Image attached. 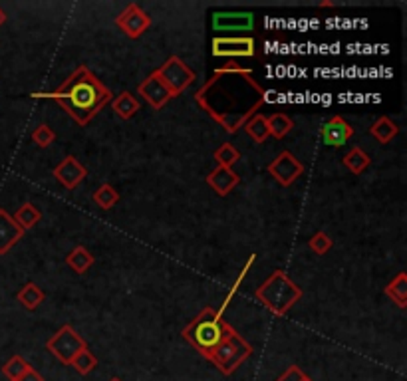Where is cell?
Returning <instances> with one entry per match:
<instances>
[{
  "mask_svg": "<svg viewBox=\"0 0 407 381\" xmlns=\"http://www.w3.org/2000/svg\"><path fill=\"white\" fill-rule=\"evenodd\" d=\"M158 74V78L165 84V88L173 93V98L181 95V93L195 84V72L185 64L179 56H169L158 70H153Z\"/></svg>",
  "mask_w": 407,
  "mask_h": 381,
  "instance_id": "8992f818",
  "label": "cell"
},
{
  "mask_svg": "<svg viewBox=\"0 0 407 381\" xmlns=\"http://www.w3.org/2000/svg\"><path fill=\"white\" fill-rule=\"evenodd\" d=\"M86 175H88L86 167H84L74 155H68L62 163H58V165L54 167V177H56V181L62 185L64 189H68V191H74V189L86 179Z\"/></svg>",
  "mask_w": 407,
  "mask_h": 381,
  "instance_id": "7c38bea8",
  "label": "cell"
},
{
  "mask_svg": "<svg viewBox=\"0 0 407 381\" xmlns=\"http://www.w3.org/2000/svg\"><path fill=\"white\" fill-rule=\"evenodd\" d=\"M86 348H88L86 340H84L70 324L62 326V328L58 329L52 338L46 342V350H48L58 361H62L64 366H70L72 359H74L82 350H86Z\"/></svg>",
  "mask_w": 407,
  "mask_h": 381,
  "instance_id": "52a82bcc",
  "label": "cell"
},
{
  "mask_svg": "<svg viewBox=\"0 0 407 381\" xmlns=\"http://www.w3.org/2000/svg\"><path fill=\"white\" fill-rule=\"evenodd\" d=\"M210 52L215 58H254L256 42L250 36H215L210 42Z\"/></svg>",
  "mask_w": 407,
  "mask_h": 381,
  "instance_id": "ba28073f",
  "label": "cell"
},
{
  "mask_svg": "<svg viewBox=\"0 0 407 381\" xmlns=\"http://www.w3.org/2000/svg\"><path fill=\"white\" fill-rule=\"evenodd\" d=\"M95 263L93 254L86 247H76L74 250H70L66 256V264L76 272V274H86Z\"/></svg>",
  "mask_w": 407,
  "mask_h": 381,
  "instance_id": "ac0fdd59",
  "label": "cell"
},
{
  "mask_svg": "<svg viewBox=\"0 0 407 381\" xmlns=\"http://www.w3.org/2000/svg\"><path fill=\"white\" fill-rule=\"evenodd\" d=\"M385 296L392 298V302H395L399 308H406L407 306V274L406 272H399L397 277L385 286Z\"/></svg>",
  "mask_w": 407,
  "mask_h": 381,
  "instance_id": "cb8c5ba5",
  "label": "cell"
},
{
  "mask_svg": "<svg viewBox=\"0 0 407 381\" xmlns=\"http://www.w3.org/2000/svg\"><path fill=\"white\" fill-rule=\"evenodd\" d=\"M238 183H240V175L233 171V169L215 167V169L207 175V185H209L210 189H213L219 197H226Z\"/></svg>",
  "mask_w": 407,
  "mask_h": 381,
  "instance_id": "9a60e30c",
  "label": "cell"
},
{
  "mask_svg": "<svg viewBox=\"0 0 407 381\" xmlns=\"http://www.w3.org/2000/svg\"><path fill=\"white\" fill-rule=\"evenodd\" d=\"M235 332V328L231 324H226L223 320V316L217 314L215 308H203L201 314L195 316V320L183 328L181 336L183 340L191 343L199 354L203 355L205 359H209L213 352L221 345V343Z\"/></svg>",
  "mask_w": 407,
  "mask_h": 381,
  "instance_id": "3957f363",
  "label": "cell"
},
{
  "mask_svg": "<svg viewBox=\"0 0 407 381\" xmlns=\"http://www.w3.org/2000/svg\"><path fill=\"white\" fill-rule=\"evenodd\" d=\"M254 296L276 318H282L294 304L302 300V288L296 282H292L284 270H275L256 288Z\"/></svg>",
  "mask_w": 407,
  "mask_h": 381,
  "instance_id": "277c9868",
  "label": "cell"
},
{
  "mask_svg": "<svg viewBox=\"0 0 407 381\" xmlns=\"http://www.w3.org/2000/svg\"><path fill=\"white\" fill-rule=\"evenodd\" d=\"M30 368H32V366L28 364L22 355H13V357H10V359L2 366V373H4V378H6V380L16 381L18 378H22Z\"/></svg>",
  "mask_w": 407,
  "mask_h": 381,
  "instance_id": "4316f807",
  "label": "cell"
},
{
  "mask_svg": "<svg viewBox=\"0 0 407 381\" xmlns=\"http://www.w3.org/2000/svg\"><path fill=\"white\" fill-rule=\"evenodd\" d=\"M22 237H24V231L16 224L13 215L0 209V254H6Z\"/></svg>",
  "mask_w": 407,
  "mask_h": 381,
  "instance_id": "2e32d148",
  "label": "cell"
},
{
  "mask_svg": "<svg viewBox=\"0 0 407 381\" xmlns=\"http://www.w3.org/2000/svg\"><path fill=\"white\" fill-rule=\"evenodd\" d=\"M254 352V348L250 345L240 334H238L237 329L224 340L215 352L209 357V361L215 366V368L219 369L223 375H233L235 371H237L247 359H249L250 355Z\"/></svg>",
  "mask_w": 407,
  "mask_h": 381,
  "instance_id": "5b68a950",
  "label": "cell"
},
{
  "mask_svg": "<svg viewBox=\"0 0 407 381\" xmlns=\"http://www.w3.org/2000/svg\"><path fill=\"white\" fill-rule=\"evenodd\" d=\"M320 6H322V8H328V6H334V2H330V0H324V2H320Z\"/></svg>",
  "mask_w": 407,
  "mask_h": 381,
  "instance_id": "d590c367",
  "label": "cell"
},
{
  "mask_svg": "<svg viewBox=\"0 0 407 381\" xmlns=\"http://www.w3.org/2000/svg\"><path fill=\"white\" fill-rule=\"evenodd\" d=\"M13 219L16 221V224L26 233V231L34 228V226L40 223L42 212H40L38 207H36L34 203H24L22 207H18V210L14 212Z\"/></svg>",
  "mask_w": 407,
  "mask_h": 381,
  "instance_id": "44dd1931",
  "label": "cell"
},
{
  "mask_svg": "<svg viewBox=\"0 0 407 381\" xmlns=\"http://www.w3.org/2000/svg\"><path fill=\"white\" fill-rule=\"evenodd\" d=\"M70 366L76 369L79 375H88V373H92L93 369L98 368V357L86 348V350H82V352L72 359Z\"/></svg>",
  "mask_w": 407,
  "mask_h": 381,
  "instance_id": "f1b7e54d",
  "label": "cell"
},
{
  "mask_svg": "<svg viewBox=\"0 0 407 381\" xmlns=\"http://www.w3.org/2000/svg\"><path fill=\"white\" fill-rule=\"evenodd\" d=\"M341 163H344V167H346V169H350L354 175H362V173L366 171V169L369 167L371 159H369V155L364 151V149H360V147H352V149L346 153V157L341 159Z\"/></svg>",
  "mask_w": 407,
  "mask_h": 381,
  "instance_id": "7402d4cb",
  "label": "cell"
},
{
  "mask_svg": "<svg viewBox=\"0 0 407 381\" xmlns=\"http://www.w3.org/2000/svg\"><path fill=\"white\" fill-rule=\"evenodd\" d=\"M16 300L22 304L26 310H36L40 304L46 300V294L42 292V288H40L36 282H26L20 288V292L16 294Z\"/></svg>",
  "mask_w": 407,
  "mask_h": 381,
  "instance_id": "ffe728a7",
  "label": "cell"
},
{
  "mask_svg": "<svg viewBox=\"0 0 407 381\" xmlns=\"http://www.w3.org/2000/svg\"><path fill=\"white\" fill-rule=\"evenodd\" d=\"M243 130H245V133L249 135L254 143H264V141L270 137L266 118H264V116H261V114H254V116H252V118H250L249 121L243 125Z\"/></svg>",
  "mask_w": 407,
  "mask_h": 381,
  "instance_id": "603a6c76",
  "label": "cell"
},
{
  "mask_svg": "<svg viewBox=\"0 0 407 381\" xmlns=\"http://www.w3.org/2000/svg\"><path fill=\"white\" fill-rule=\"evenodd\" d=\"M266 123H268V133L275 139H284L292 132V127H294L292 119L286 114H272V116L266 118Z\"/></svg>",
  "mask_w": 407,
  "mask_h": 381,
  "instance_id": "d4e9b609",
  "label": "cell"
},
{
  "mask_svg": "<svg viewBox=\"0 0 407 381\" xmlns=\"http://www.w3.org/2000/svg\"><path fill=\"white\" fill-rule=\"evenodd\" d=\"M109 104H112V109L116 111V116L121 119H132L139 111V100L132 92H121Z\"/></svg>",
  "mask_w": 407,
  "mask_h": 381,
  "instance_id": "e0dca14e",
  "label": "cell"
},
{
  "mask_svg": "<svg viewBox=\"0 0 407 381\" xmlns=\"http://www.w3.org/2000/svg\"><path fill=\"white\" fill-rule=\"evenodd\" d=\"M399 133V127H397V123L392 121V119L387 118V116H381L371 127H369V135L381 145H387L392 139H394L395 135Z\"/></svg>",
  "mask_w": 407,
  "mask_h": 381,
  "instance_id": "d6986e66",
  "label": "cell"
},
{
  "mask_svg": "<svg viewBox=\"0 0 407 381\" xmlns=\"http://www.w3.org/2000/svg\"><path fill=\"white\" fill-rule=\"evenodd\" d=\"M4 22H6V13H4V10L0 8V26H2Z\"/></svg>",
  "mask_w": 407,
  "mask_h": 381,
  "instance_id": "e575fe53",
  "label": "cell"
},
{
  "mask_svg": "<svg viewBox=\"0 0 407 381\" xmlns=\"http://www.w3.org/2000/svg\"><path fill=\"white\" fill-rule=\"evenodd\" d=\"M266 171H268V175H272L276 183H280L282 187H290L304 175V165L290 151H282L278 157L268 163Z\"/></svg>",
  "mask_w": 407,
  "mask_h": 381,
  "instance_id": "9c48e42d",
  "label": "cell"
},
{
  "mask_svg": "<svg viewBox=\"0 0 407 381\" xmlns=\"http://www.w3.org/2000/svg\"><path fill=\"white\" fill-rule=\"evenodd\" d=\"M354 135V127L340 116H334V118L326 121L320 130V137L322 141L330 147H341L350 137Z\"/></svg>",
  "mask_w": 407,
  "mask_h": 381,
  "instance_id": "5bb4252c",
  "label": "cell"
},
{
  "mask_svg": "<svg viewBox=\"0 0 407 381\" xmlns=\"http://www.w3.org/2000/svg\"><path fill=\"white\" fill-rule=\"evenodd\" d=\"M215 32H250L254 28V14L238 10V13H215L213 14Z\"/></svg>",
  "mask_w": 407,
  "mask_h": 381,
  "instance_id": "8fae6325",
  "label": "cell"
},
{
  "mask_svg": "<svg viewBox=\"0 0 407 381\" xmlns=\"http://www.w3.org/2000/svg\"><path fill=\"white\" fill-rule=\"evenodd\" d=\"M266 92L252 70L229 62L215 70L210 79L195 93L197 105L226 133H237L264 104Z\"/></svg>",
  "mask_w": 407,
  "mask_h": 381,
  "instance_id": "6da1fadb",
  "label": "cell"
},
{
  "mask_svg": "<svg viewBox=\"0 0 407 381\" xmlns=\"http://www.w3.org/2000/svg\"><path fill=\"white\" fill-rule=\"evenodd\" d=\"M137 93H139L153 109H161L169 100H173V93L165 88V84L158 78L155 72L149 74V76L137 86Z\"/></svg>",
  "mask_w": 407,
  "mask_h": 381,
  "instance_id": "4fadbf2b",
  "label": "cell"
},
{
  "mask_svg": "<svg viewBox=\"0 0 407 381\" xmlns=\"http://www.w3.org/2000/svg\"><path fill=\"white\" fill-rule=\"evenodd\" d=\"M93 203L100 207V209H104V210H107V209H112L116 203L119 201V193L112 187L109 183H104V185H100L98 189H95V193H93Z\"/></svg>",
  "mask_w": 407,
  "mask_h": 381,
  "instance_id": "484cf974",
  "label": "cell"
},
{
  "mask_svg": "<svg viewBox=\"0 0 407 381\" xmlns=\"http://www.w3.org/2000/svg\"><path fill=\"white\" fill-rule=\"evenodd\" d=\"M30 95L36 100L44 98L56 102L79 127H86L102 111V107L114 100L112 90L105 88L102 79L86 66L76 68L66 81L52 92H34Z\"/></svg>",
  "mask_w": 407,
  "mask_h": 381,
  "instance_id": "7a4b0ae2",
  "label": "cell"
},
{
  "mask_svg": "<svg viewBox=\"0 0 407 381\" xmlns=\"http://www.w3.org/2000/svg\"><path fill=\"white\" fill-rule=\"evenodd\" d=\"M54 139H56V133L52 132V127L50 125H46V123H42L38 125L34 132H32V141L42 147V149H46V147H50L54 143Z\"/></svg>",
  "mask_w": 407,
  "mask_h": 381,
  "instance_id": "1f68e13d",
  "label": "cell"
},
{
  "mask_svg": "<svg viewBox=\"0 0 407 381\" xmlns=\"http://www.w3.org/2000/svg\"><path fill=\"white\" fill-rule=\"evenodd\" d=\"M254 261H256V254H250L249 261H247V264L243 266V270H240V274H238L237 280H235V284L231 286V290H229V294H226V298H224L223 304H221V308L217 310V314H219V316H223L224 314V310L229 308V304H231V300H233V296L237 294L238 286L243 284V280H245V277L249 274V270H250V268H252V264H254Z\"/></svg>",
  "mask_w": 407,
  "mask_h": 381,
  "instance_id": "f546056e",
  "label": "cell"
},
{
  "mask_svg": "<svg viewBox=\"0 0 407 381\" xmlns=\"http://www.w3.org/2000/svg\"><path fill=\"white\" fill-rule=\"evenodd\" d=\"M302 381H312V380H310V378H308V375H304Z\"/></svg>",
  "mask_w": 407,
  "mask_h": 381,
  "instance_id": "8d00e7d4",
  "label": "cell"
},
{
  "mask_svg": "<svg viewBox=\"0 0 407 381\" xmlns=\"http://www.w3.org/2000/svg\"><path fill=\"white\" fill-rule=\"evenodd\" d=\"M16 381H44V378L40 375V373H38V371H36V369L30 368L26 371V373L22 375V378H18V380H16Z\"/></svg>",
  "mask_w": 407,
  "mask_h": 381,
  "instance_id": "836d02e7",
  "label": "cell"
},
{
  "mask_svg": "<svg viewBox=\"0 0 407 381\" xmlns=\"http://www.w3.org/2000/svg\"><path fill=\"white\" fill-rule=\"evenodd\" d=\"M304 375H306V373H304L302 369L298 368V366H290V368L275 381H302Z\"/></svg>",
  "mask_w": 407,
  "mask_h": 381,
  "instance_id": "d6a6232c",
  "label": "cell"
},
{
  "mask_svg": "<svg viewBox=\"0 0 407 381\" xmlns=\"http://www.w3.org/2000/svg\"><path fill=\"white\" fill-rule=\"evenodd\" d=\"M116 24L121 28V32H125L128 38H139L147 28L151 26V18L145 13L141 6L137 4H128L116 18Z\"/></svg>",
  "mask_w": 407,
  "mask_h": 381,
  "instance_id": "30bf717a",
  "label": "cell"
},
{
  "mask_svg": "<svg viewBox=\"0 0 407 381\" xmlns=\"http://www.w3.org/2000/svg\"><path fill=\"white\" fill-rule=\"evenodd\" d=\"M240 159L238 149L233 143H223L217 151H215V161L219 163L217 167H224V169H233V165Z\"/></svg>",
  "mask_w": 407,
  "mask_h": 381,
  "instance_id": "83f0119b",
  "label": "cell"
},
{
  "mask_svg": "<svg viewBox=\"0 0 407 381\" xmlns=\"http://www.w3.org/2000/svg\"><path fill=\"white\" fill-rule=\"evenodd\" d=\"M308 247H310V250H312L314 254H318V256H324V254L334 247V240H332V237H330L328 233L318 231V233L312 235V238L308 240Z\"/></svg>",
  "mask_w": 407,
  "mask_h": 381,
  "instance_id": "4dcf8cb0",
  "label": "cell"
},
{
  "mask_svg": "<svg viewBox=\"0 0 407 381\" xmlns=\"http://www.w3.org/2000/svg\"><path fill=\"white\" fill-rule=\"evenodd\" d=\"M109 381H121V380H119V378H112V380H109Z\"/></svg>",
  "mask_w": 407,
  "mask_h": 381,
  "instance_id": "74e56055",
  "label": "cell"
}]
</instances>
